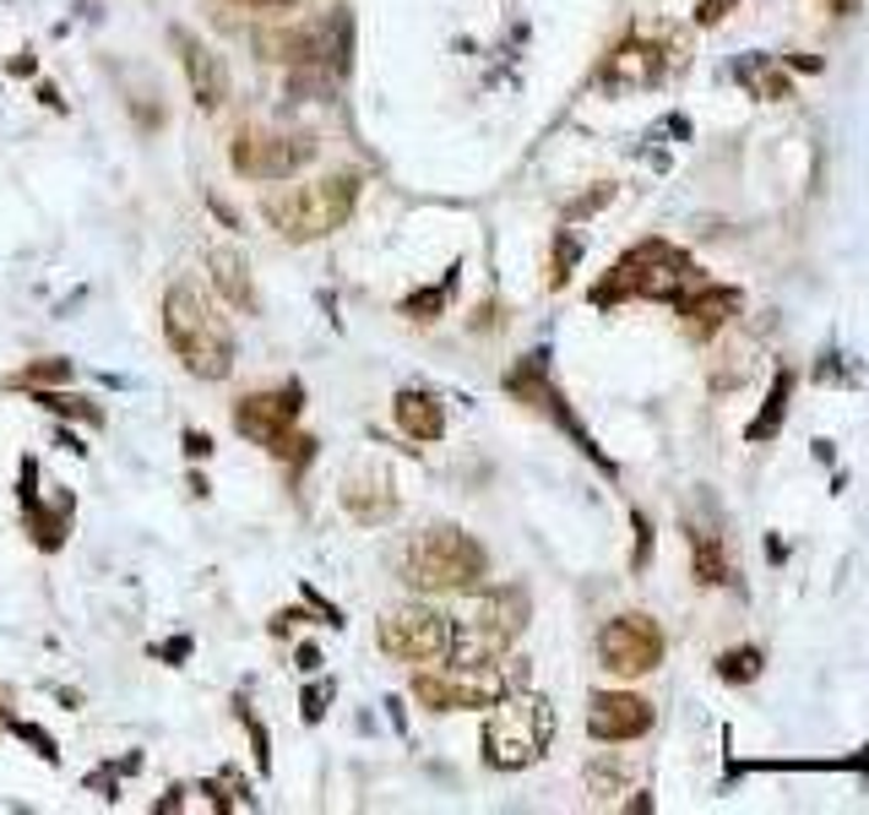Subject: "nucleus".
<instances>
[{"label": "nucleus", "mask_w": 869, "mask_h": 815, "mask_svg": "<svg viewBox=\"0 0 869 815\" xmlns=\"http://www.w3.org/2000/svg\"><path fill=\"white\" fill-rule=\"evenodd\" d=\"M555 740V707L544 696H533L528 685L522 690H506L489 718H484V761L495 772H522L533 767Z\"/></svg>", "instance_id": "obj_4"}, {"label": "nucleus", "mask_w": 869, "mask_h": 815, "mask_svg": "<svg viewBox=\"0 0 869 815\" xmlns=\"http://www.w3.org/2000/svg\"><path fill=\"white\" fill-rule=\"evenodd\" d=\"M603 201H614V185H598V190H587L581 201H571V207H566V218H581V212H598Z\"/></svg>", "instance_id": "obj_33"}, {"label": "nucleus", "mask_w": 869, "mask_h": 815, "mask_svg": "<svg viewBox=\"0 0 869 815\" xmlns=\"http://www.w3.org/2000/svg\"><path fill=\"white\" fill-rule=\"evenodd\" d=\"M343 505L359 516V522H386L397 511V494L386 474H348L343 479Z\"/></svg>", "instance_id": "obj_19"}, {"label": "nucleus", "mask_w": 869, "mask_h": 815, "mask_svg": "<svg viewBox=\"0 0 869 815\" xmlns=\"http://www.w3.org/2000/svg\"><path fill=\"white\" fill-rule=\"evenodd\" d=\"M630 527H636V555H630V566L647 571V560H652V522H647L641 511H630Z\"/></svg>", "instance_id": "obj_30"}, {"label": "nucleus", "mask_w": 869, "mask_h": 815, "mask_svg": "<svg viewBox=\"0 0 869 815\" xmlns=\"http://www.w3.org/2000/svg\"><path fill=\"white\" fill-rule=\"evenodd\" d=\"M163 337L196 381H223L234 370V331L196 283H174L163 294Z\"/></svg>", "instance_id": "obj_1"}, {"label": "nucleus", "mask_w": 869, "mask_h": 815, "mask_svg": "<svg viewBox=\"0 0 869 815\" xmlns=\"http://www.w3.org/2000/svg\"><path fill=\"white\" fill-rule=\"evenodd\" d=\"M581 261V240L566 229L560 240H555V261H549V289H566V278H571V267Z\"/></svg>", "instance_id": "obj_26"}, {"label": "nucleus", "mask_w": 869, "mask_h": 815, "mask_svg": "<svg viewBox=\"0 0 869 815\" xmlns=\"http://www.w3.org/2000/svg\"><path fill=\"white\" fill-rule=\"evenodd\" d=\"M256 5H289V0H256Z\"/></svg>", "instance_id": "obj_42"}, {"label": "nucleus", "mask_w": 869, "mask_h": 815, "mask_svg": "<svg viewBox=\"0 0 869 815\" xmlns=\"http://www.w3.org/2000/svg\"><path fill=\"white\" fill-rule=\"evenodd\" d=\"M456 272H462V267H451V272L440 278V289H419V294H408V300H403V316H408V322H434V316L445 311L451 289H456Z\"/></svg>", "instance_id": "obj_24"}, {"label": "nucleus", "mask_w": 869, "mask_h": 815, "mask_svg": "<svg viewBox=\"0 0 869 815\" xmlns=\"http://www.w3.org/2000/svg\"><path fill=\"white\" fill-rule=\"evenodd\" d=\"M71 375H77V364L60 359V353H49V359H33L27 370H16L5 386H27V392H33V386H60V381H71Z\"/></svg>", "instance_id": "obj_23"}, {"label": "nucleus", "mask_w": 869, "mask_h": 815, "mask_svg": "<svg viewBox=\"0 0 869 815\" xmlns=\"http://www.w3.org/2000/svg\"><path fill=\"white\" fill-rule=\"evenodd\" d=\"M761 668H766V652L761 648H728L718 657V679L723 685H750V679H761Z\"/></svg>", "instance_id": "obj_25"}, {"label": "nucleus", "mask_w": 869, "mask_h": 815, "mask_svg": "<svg viewBox=\"0 0 869 815\" xmlns=\"http://www.w3.org/2000/svg\"><path fill=\"white\" fill-rule=\"evenodd\" d=\"M674 311H680V326H685V337H696V342H707V337H718L739 311H744V294L733 289V283H696V289H685L680 300H674Z\"/></svg>", "instance_id": "obj_13"}, {"label": "nucleus", "mask_w": 869, "mask_h": 815, "mask_svg": "<svg viewBox=\"0 0 869 815\" xmlns=\"http://www.w3.org/2000/svg\"><path fill=\"white\" fill-rule=\"evenodd\" d=\"M174 49H179V66H185V82H190V98H196V109H223L229 104V66H223V55H212L201 38H190V33H179L174 27Z\"/></svg>", "instance_id": "obj_14"}, {"label": "nucleus", "mask_w": 869, "mask_h": 815, "mask_svg": "<svg viewBox=\"0 0 869 815\" xmlns=\"http://www.w3.org/2000/svg\"><path fill=\"white\" fill-rule=\"evenodd\" d=\"M326 696H332L326 685H310V690L299 696V712H304V723H321V718H326Z\"/></svg>", "instance_id": "obj_31"}, {"label": "nucleus", "mask_w": 869, "mask_h": 815, "mask_svg": "<svg viewBox=\"0 0 869 815\" xmlns=\"http://www.w3.org/2000/svg\"><path fill=\"white\" fill-rule=\"evenodd\" d=\"M33 463H22V511H27V522H33V544L44 549V555H55L60 544H66V522H71V511H77V500L71 494H60L55 500V511L49 505H38V489H33Z\"/></svg>", "instance_id": "obj_15"}, {"label": "nucleus", "mask_w": 869, "mask_h": 815, "mask_svg": "<svg viewBox=\"0 0 869 815\" xmlns=\"http://www.w3.org/2000/svg\"><path fill=\"white\" fill-rule=\"evenodd\" d=\"M392 414H397V430H403L408 441H440V435H445V408H440V397L419 392V386H403L397 403H392Z\"/></svg>", "instance_id": "obj_18"}, {"label": "nucleus", "mask_w": 869, "mask_h": 815, "mask_svg": "<svg viewBox=\"0 0 869 815\" xmlns=\"http://www.w3.org/2000/svg\"><path fill=\"white\" fill-rule=\"evenodd\" d=\"M0 718H5V707H0Z\"/></svg>", "instance_id": "obj_43"}, {"label": "nucleus", "mask_w": 869, "mask_h": 815, "mask_svg": "<svg viewBox=\"0 0 869 815\" xmlns=\"http://www.w3.org/2000/svg\"><path fill=\"white\" fill-rule=\"evenodd\" d=\"M733 82L750 93V98H761V104H783V98H793V77H788V66L777 60V55H739L733 60Z\"/></svg>", "instance_id": "obj_16"}, {"label": "nucleus", "mask_w": 869, "mask_h": 815, "mask_svg": "<svg viewBox=\"0 0 869 815\" xmlns=\"http://www.w3.org/2000/svg\"><path fill=\"white\" fill-rule=\"evenodd\" d=\"M691 577H696L702 587H728V582H733L728 549L712 527H691Z\"/></svg>", "instance_id": "obj_20"}, {"label": "nucleus", "mask_w": 869, "mask_h": 815, "mask_svg": "<svg viewBox=\"0 0 869 815\" xmlns=\"http://www.w3.org/2000/svg\"><path fill=\"white\" fill-rule=\"evenodd\" d=\"M663 626L652 620V615H614L603 631H598V657H603V668L609 674H619V679H641V674H652L658 663H663Z\"/></svg>", "instance_id": "obj_7"}, {"label": "nucleus", "mask_w": 869, "mask_h": 815, "mask_svg": "<svg viewBox=\"0 0 869 815\" xmlns=\"http://www.w3.org/2000/svg\"><path fill=\"white\" fill-rule=\"evenodd\" d=\"M680 60H685V49H663L658 38H647V33H630L625 44H614V49L603 55V66H598V82H603L609 93L658 88V82L669 77V66H680Z\"/></svg>", "instance_id": "obj_10"}, {"label": "nucleus", "mask_w": 869, "mask_h": 815, "mask_svg": "<svg viewBox=\"0 0 869 815\" xmlns=\"http://www.w3.org/2000/svg\"><path fill=\"white\" fill-rule=\"evenodd\" d=\"M11 734H16L22 745H33V756H38V761L60 767V745H55V740H49V734H44L38 723H27V718H11Z\"/></svg>", "instance_id": "obj_27"}, {"label": "nucleus", "mask_w": 869, "mask_h": 815, "mask_svg": "<svg viewBox=\"0 0 869 815\" xmlns=\"http://www.w3.org/2000/svg\"><path fill=\"white\" fill-rule=\"evenodd\" d=\"M522 626H528V593L522 587H495V593L473 598L451 620V648H445L451 668H489L522 637Z\"/></svg>", "instance_id": "obj_5"}, {"label": "nucleus", "mask_w": 869, "mask_h": 815, "mask_svg": "<svg viewBox=\"0 0 869 815\" xmlns=\"http://www.w3.org/2000/svg\"><path fill=\"white\" fill-rule=\"evenodd\" d=\"M240 718H245V729H251V745H256V767H262V772H273V740H267L262 718H256V712H245V707H240Z\"/></svg>", "instance_id": "obj_29"}, {"label": "nucleus", "mask_w": 869, "mask_h": 815, "mask_svg": "<svg viewBox=\"0 0 869 815\" xmlns=\"http://www.w3.org/2000/svg\"><path fill=\"white\" fill-rule=\"evenodd\" d=\"M696 283H702V267H696L680 245H669V240H641V245H630V251L609 267V278L592 289V305L609 311V305H625V300H680V294L696 289Z\"/></svg>", "instance_id": "obj_2"}, {"label": "nucleus", "mask_w": 869, "mask_h": 815, "mask_svg": "<svg viewBox=\"0 0 869 815\" xmlns=\"http://www.w3.org/2000/svg\"><path fill=\"white\" fill-rule=\"evenodd\" d=\"M788 397H793V370H777V375H772V386H766L761 414L744 424V441H750V446H766V441L783 430V419H788Z\"/></svg>", "instance_id": "obj_21"}, {"label": "nucleus", "mask_w": 869, "mask_h": 815, "mask_svg": "<svg viewBox=\"0 0 869 815\" xmlns=\"http://www.w3.org/2000/svg\"><path fill=\"white\" fill-rule=\"evenodd\" d=\"M163 663H185L190 657V637H174V642H163V648H152Z\"/></svg>", "instance_id": "obj_35"}, {"label": "nucleus", "mask_w": 869, "mask_h": 815, "mask_svg": "<svg viewBox=\"0 0 869 815\" xmlns=\"http://www.w3.org/2000/svg\"><path fill=\"white\" fill-rule=\"evenodd\" d=\"M299 408H304V386H299V381L278 386V392H251V397H240V408H234V430H240L245 441H256V446L273 452L278 441L293 435Z\"/></svg>", "instance_id": "obj_11"}, {"label": "nucleus", "mask_w": 869, "mask_h": 815, "mask_svg": "<svg viewBox=\"0 0 869 815\" xmlns=\"http://www.w3.org/2000/svg\"><path fill=\"white\" fill-rule=\"evenodd\" d=\"M810 452H815V463H837V446H832V441H810Z\"/></svg>", "instance_id": "obj_39"}, {"label": "nucleus", "mask_w": 869, "mask_h": 815, "mask_svg": "<svg viewBox=\"0 0 869 815\" xmlns=\"http://www.w3.org/2000/svg\"><path fill=\"white\" fill-rule=\"evenodd\" d=\"M489 571V555L462 527H430L403 549V582L419 593H467Z\"/></svg>", "instance_id": "obj_6"}, {"label": "nucleus", "mask_w": 869, "mask_h": 815, "mask_svg": "<svg viewBox=\"0 0 869 815\" xmlns=\"http://www.w3.org/2000/svg\"><path fill=\"white\" fill-rule=\"evenodd\" d=\"M354 207H359V174H326V179H310V185H289V190L262 196L267 223L283 240H293V245L337 234L354 218Z\"/></svg>", "instance_id": "obj_3"}, {"label": "nucleus", "mask_w": 869, "mask_h": 815, "mask_svg": "<svg viewBox=\"0 0 869 815\" xmlns=\"http://www.w3.org/2000/svg\"><path fill=\"white\" fill-rule=\"evenodd\" d=\"M299 668H304V674H315V668H321V652H315V648H299Z\"/></svg>", "instance_id": "obj_40"}, {"label": "nucleus", "mask_w": 869, "mask_h": 815, "mask_svg": "<svg viewBox=\"0 0 869 815\" xmlns=\"http://www.w3.org/2000/svg\"><path fill=\"white\" fill-rule=\"evenodd\" d=\"M848 353H821V364H815V381L821 386H837V381H859V370L854 364H843Z\"/></svg>", "instance_id": "obj_28"}, {"label": "nucleus", "mask_w": 869, "mask_h": 815, "mask_svg": "<svg viewBox=\"0 0 869 815\" xmlns=\"http://www.w3.org/2000/svg\"><path fill=\"white\" fill-rule=\"evenodd\" d=\"M647 729H652V701L636 690H598L587 701V734L598 745H625V740H641Z\"/></svg>", "instance_id": "obj_12"}, {"label": "nucleus", "mask_w": 869, "mask_h": 815, "mask_svg": "<svg viewBox=\"0 0 869 815\" xmlns=\"http://www.w3.org/2000/svg\"><path fill=\"white\" fill-rule=\"evenodd\" d=\"M826 11H837V16H848V11H854V0H826Z\"/></svg>", "instance_id": "obj_41"}, {"label": "nucleus", "mask_w": 869, "mask_h": 815, "mask_svg": "<svg viewBox=\"0 0 869 815\" xmlns=\"http://www.w3.org/2000/svg\"><path fill=\"white\" fill-rule=\"evenodd\" d=\"M33 403H38V408H49V414H60V419L104 424V408H99L93 397H66V392H55V386H33Z\"/></svg>", "instance_id": "obj_22"}, {"label": "nucleus", "mask_w": 869, "mask_h": 815, "mask_svg": "<svg viewBox=\"0 0 869 815\" xmlns=\"http://www.w3.org/2000/svg\"><path fill=\"white\" fill-rule=\"evenodd\" d=\"M310 159H315V137L304 131H240L229 148V163L251 179H289Z\"/></svg>", "instance_id": "obj_9"}, {"label": "nucleus", "mask_w": 869, "mask_h": 815, "mask_svg": "<svg viewBox=\"0 0 869 815\" xmlns=\"http://www.w3.org/2000/svg\"><path fill=\"white\" fill-rule=\"evenodd\" d=\"M451 648V615L430 604H403L381 620V652L403 663H440Z\"/></svg>", "instance_id": "obj_8"}, {"label": "nucleus", "mask_w": 869, "mask_h": 815, "mask_svg": "<svg viewBox=\"0 0 869 815\" xmlns=\"http://www.w3.org/2000/svg\"><path fill=\"white\" fill-rule=\"evenodd\" d=\"M728 11H739V0H702V5H696V22H702V27H718Z\"/></svg>", "instance_id": "obj_34"}, {"label": "nucleus", "mask_w": 869, "mask_h": 815, "mask_svg": "<svg viewBox=\"0 0 869 815\" xmlns=\"http://www.w3.org/2000/svg\"><path fill=\"white\" fill-rule=\"evenodd\" d=\"M33 71H38L33 55H16V60H11V77H33Z\"/></svg>", "instance_id": "obj_38"}, {"label": "nucleus", "mask_w": 869, "mask_h": 815, "mask_svg": "<svg viewBox=\"0 0 869 815\" xmlns=\"http://www.w3.org/2000/svg\"><path fill=\"white\" fill-rule=\"evenodd\" d=\"M766 560H772V566H783V560H788V544H783V538H777V533H772V538H766Z\"/></svg>", "instance_id": "obj_37"}, {"label": "nucleus", "mask_w": 869, "mask_h": 815, "mask_svg": "<svg viewBox=\"0 0 869 815\" xmlns=\"http://www.w3.org/2000/svg\"><path fill=\"white\" fill-rule=\"evenodd\" d=\"M179 446H185V457H190V463H207V457H212V435H207V430H185V435H179Z\"/></svg>", "instance_id": "obj_32"}, {"label": "nucleus", "mask_w": 869, "mask_h": 815, "mask_svg": "<svg viewBox=\"0 0 869 815\" xmlns=\"http://www.w3.org/2000/svg\"><path fill=\"white\" fill-rule=\"evenodd\" d=\"M777 60L793 66V71H821V60H815V55H799V49H793V55H777Z\"/></svg>", "instance_id": "obj_36"}, {"label": "nucleus", "mask_w": 869, "mask_h": 815, "mask_svg": "<svg viewBox=\"0 0 869 815\" xmlns=\"http://www.w3.org/2000/svg\"><path fill=\"white\" fill-rule=\"evenodd\" d=\"M207 267H212V289L223 294V305L256 316V283H251L245 256H240L234 245H212V251H207Z\"/></svg>", "instance_id": "obj_17"}]
</instances>
